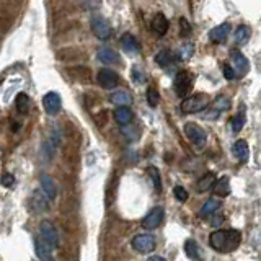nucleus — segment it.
Instances as JSON below:
<instances>
[{
  "label": "nucleus",
  "instance_id": "obj_1",
  "mask_svg": "<svg viewBox=\"0 0 261 261\" xmlns=\"http://www.w3.org/2000/svg\"><path fill=\"white\" fill-rule=\"evenodd\" d=\"M242 242V234L235 229L227 230H216L214 234H211L209 243L219 253H230L239 248Z\"/></svg>",
  "mask_w": 261,
  "mask_h": 261
},
{
  "label": "nucleus",
  "instance_id": "obj_2",
  "mask_svg": "<svg viewBox=\"0 0 261 261\" xmlns=\"http://www.w3.org/2000/svg\"><path fill=\"white\" fill-rule=\"evenodd\" d=\"M209 103H211V100L206 93H198V95H193V97H188V98L183 100L181 111L186 113V115L201 113Z\"/></svg>",
  "mask_w": 261,
  "mask_h": 261
},
{
  "label": "nucleus",
  "instance_id": "obj_3",
  "mask_svg": "<svg viewBox=\"0 0 261 261\" xmlns=\"http://www.w3.org/2000/svg\"><path fill=\"white\" fill-rule=\"evenodd\" d=\"M193 84H194V77L191 72H188V70H180V72L176 74L175 80H173V87H175V92L178 97H185L189 92H191L193 88Z\"/></svg>",
  "mask_w": 261,
  "mask_h": 261
},
{
  "label": "nucleus",
  "instance_id": "obj_4",
  "mask_svg": "<svg viewBox=\"0 0 261 261\" xmlns=\"http://www.w3.org/2000/svg\"><path fill=\"white\" fill-rule=\"evenodd\" d=\"M90 26H92V31L93 34L97 36L98 39L106 41L111 38L113 34V29L110 26V23L106 21L102 15H93L92 20H90Z\"/></svg>",
  "mask_w": 261,
  "mask_h": 261
},
{
  "label": "nucleus",
  "instance_id": "obj_5",
  "mask_svg": "<svg viewBox=\"0 0 261 261\" xmlns=\"http://www.w3.org/2000/svg\"><path fill=\"white\" fill-rule=\"evenodd\" d=\"M185 134L188 135V139L191 140L196 147H204L207 135L204 132V129L198 126L196 123H186L185 124Z\"/></svg>",
  "mask_w": 261,
  "mask_h": 261
},
{
  "label": "nucleus",
  "instance_id": "obj_6",
  "mask_svg": "<svg viewBox=\"0 0 261 261\" xmlns=\"http://www.w3.org/2000/svg\"><path fill=\"white\" fill-rule=\"evenodd\" d=\"M39 232H41V239H43L47 245H51L52 248H56L59 245V234L57 229L54 227V224L49 221H43L39 225Z\"/></svg>",
  "mask_w": 261,
  "mask_h": 261
},
{
  "label": "nucleus",
  "instance_id": "obj_7",
  "mask_svg": "<svg viewBox=\"0 0 261 261\" xmlns=\"http://www.w3.org/2000/svg\"><path fill=\"white\" fill-rule=\"evenodd\" d=\"M130 245L139 253H150L155 248V239L152 235H135Z\"/></svg>",
  "mask_w": 261,
  "mask_h": 261
},
{
  "label": "nucleus",
  "instance_id": "obj_8",
  "mask_svg": "<svg viewBox=\"0 0 261 261\" xmlns=\"http://www.w3.org/2000/svg\"><path fill=\"white\" fill-rule=\"evenodd\" d=\"M120 75L111 69H102L98 72V84L102 85L106 90H113L120 85Z\"/></svg>",
  "mask_w": 261,
  "mask_h": 261
},
{
  "label": "nucleus",
  "instance_id": "obj_9",
  "mask_svg": "<svg viewBox=\"0 0 261 261\" xmlns=\"http://www.w3.org/2000/svg\"><path fill=\"white\" fill-rule=\"evenodd\" d=\"M163 217H165V211L163 207H153V209L144 217V221H142V227L147 229V230H153L157 229L160 224L163 222Z\"/></svg>",
  "mask_w": 261,
  "mask_h": 261
},
{
  "label": "nucleus",
  "instance_id": "obj_10",
  "mask_svg": "<svg viewBox=\"0 0 261 261\" xmlns=\"http://www.w3.org/2000/svg\"><path fill=\"white\" fill-rule=\"evenodd\" d=\"M61 97L56 93V92H49V93H46L44 95V98H43V106H44V110L47 115H51V116H54L57 115L59 111H61Z\"/></svg>",
  "mask_w": 261,
  "mask_h": 261
},
{
  "label": "nucleus",
  "instance_id": "obj_11",
  "mask_svg": "<svg viewBox=\"0 0 261 261\" xmlns=\"http://www.w3.org/2000/svg\"><path fill=\"white\" fill-rule=\"evenodd\" d=\"M232 61H234V72H235V77H243L248 69H250V64H248L247 57L242 54L239 51H232Z\"/></svg>",
  "mask_w": 261,
  "mask_h": 261
},
{
  "label": "nucleus",
  "instance_id": "obj_12",
  "mask_svg": "<svg viewBox=\"0 0 261 261\" xmlns=\"http://www.w3.org/2000/svg\"><path fill=\"white\" fill-rule=\"evenodd\" d=\"M230 100L227 98V97H217L216 100H214V103H212V110L207 113L206 115V118H212V120H214V118H217V115H221L222 111H227V110H230Z\"/></svg>",
  "mask_w": 261,
  "mask_h": 261
},
{
  "label": "nucleus",
  "instance_id": "obj_13",
  "mask_svg": "<svg viewBox=\"0 0 261 261\" xmlns=\"http://www.w3.org/2000/svg\"><path fill=\"white\" fill-rule=\"evenodd\" d=\"M230 33V23H222V25H219L216 28H212L209 31V39L212 43H225V39H227Z\"/></svg>",
  "mask_w": 261,
  "mask_h": 261
},
{
  "label": "nucleus",
  "instance_id": "obj_14",
  "mask_svg": "<svg viewBox=\"0 0 261 261\" xmlns=\"http://www.w3.org/2000/svg\"><path fill=\"white\" fill-rule=\"evenodd\" d=\"M34 250H36V255L41 261H56L54 257H52V247L47 245L43 239H36Z\"/></svg>",
  "mask_w": 261,
  "mask_h": 261
},
{
  "label": "nucleus",
  "instance_id": "obj_15",
  "mask_svg": "<svg viewBox=\"0 0 261 261\" xmlns=\"http://www.w3.org/2000/svg\"><path fill=\"white\" fill-rule=\"evenodd\" d=\"M39 181H41V188H43L46 198L47 199H54L56 194H57V188H56L54 180H52L49 175L43 173V175L39 176Z\"/></svg>",
  "mask_w": 261,
  "mask_h": 261
},
{
  "label": "nucleus",
  "instance_id": "obj_16",
  "mask_svg": "<svg viewBox=\"0 0 261 261\" xmlns=\"http://www.w3.org/2000/svg\"><path fill=\"white\" fill-rule=\"evenodd\" d=\"M234 157L239 160V162L245 163L248 158H250V149H248V144L243 139H239L232 147Z\"/></svg>",
  "mask_w": 261,
  "mask_h": 261
},
{
  "label": "nucleus",
  "instance_id": "obj_17",
  "mask_svg": "<svg viewBox=\"0 0 261 261\" xmlns=\"http://www.w3.org/2000/svg\"><path fill=\"white\" fill-rule=\"evenodd\" d=\"M121 46H123V49L128 52V54H137V52L140 51L139 41L135 39L130 33H124L121 36Z\"/></svg>",
  "mask_w": 261,
  "mask_h": 261
},
{
  "label": "nucleus",
  "instance_id": "obj_18",
  "mask_svg": "<svg viewBox=\"0 0 261 261\" xmlns=\"http://www.w3.org/2000/svg\"><path fill=\"white\" fill-rule=\"evenodd\" d=\"M219 209H221V201H219V199H214V198H211V199H207V201H206L203 207H201V211H199V217H201V219H211V217L214 216Z\"/></svg>",
  "mask_w": 261,
  "mask_h": 261
},
{
  "label": "nucleus",
  "instance_id": "obj_19",
  "mask_svg": "<svg viewBox=\"0 0 261 261\" xmlns=\"http://www.w3.org/2000/svg\"><path fill=\"white\" fill-rule=\"evenodd\" d=\"M134 120V113L130 111L128 106H120V108L115 110V121L121 126H128Z\"/></svg>",
  "mask_w": 261,
  "mask_h": 261
},
{
  "label": "nucleus",
  "instance_id": "obj_20",
  "mask_svg": "<svg viewBox=\"0 0 261 261\" xmlns=\"http://www.w3.org/2000/svg\"><path fill=\"white\" fill-rule=\"evenodd\" d=\"M152 29L160 36H163L168 31V20L163 13H157L152 20Z\"/></svg>",
  "mask_w": 261,
  "mask_h": 261
},
{
  "label": "nucleus",
  "instance_id": "obj_21",
  "mask_svg": "<svg viewBox=\"0 0 261 261\" xmlns=\"http://www.w3.org/2000/svg\"><path fill=\"white\" fill-rule=\"evenodd\" d=\"M110 102L113 105H118V108L120 106H128L132 103V95H130L129 92H115L110 95Z\"/></svg>",
  "mask_w": 261,
  "mask_h": 261
},
{
  "label": "nucleus",
  "instance_id": "obj_22",
  "mask_svg": "<svg viewBox=\"0 0 261 261\" xmlns=\"http://www.w3.org/2000/svg\"><path fill=\"white\" fill-rule=\"evenodd\" d=\"M250 36H252V29L248 28L247 25H242L237 28L235 31V44L237 46H245L248 41H250Z\"/></svg>",
  "mask_w": 261,
  "mask_h": 261
},
{
  "label": "nucleus",
  "instance_id": "obj_23",
  "mask_svg": "<svg viewBox=\"0 0 261 261\" xmlns=\"http://www.w3.org/2000/svg\"><path fill=\"white\" fill-rule=\"evenodd\" d=\"M216 185V175L214 173H206L201 180L198 181V185H196V189H198L199 193H206L209 191V189Z\"/></svg>",
  "mask_w": 261,
  "mask_h": 261
},
{
  "label": "nucleus",
  "instance_id": "obj_24",
  "mask_svg": "<svg viewBox=\"0 0 261 261\" xmlns=\"http://www.w3.org/2000/svg\"><path fill=\"white\" fill-rule=\"evenodd\" d=\"M185 253L188 255V258H191L194 261L201 260V248H199L198 243H196L194 240H191V239L185 242Z\"/></svg>",
  "mask_w": 261,
  "mask_h": 261
},
{
  "label": "nucleus",
  "instance_id": "obj_25",
  "mask_svg": "<svg viewBox=\"0 0 261 261\" xmlns=\"http://www.w3.org/2000/svg\"><path fill=\"white\" fill-rule=\"evenodd\" d=\"M97 57H98L103 64H113L115 61H118L116 52L113 51V49H110V47H100L98 52H97Z\"/></svg>",
  "mask_w": 261,
  "mask_h": 261
},
{
  "label": "nucleus",
  "instance_id": "obj_26",
  "mask_svg": "<svg viewBox=\"0 0 261 261\" xmlns=\"http://www.w3.org/2000/svg\"><path fill=\"white\" fill-rule=\"evenodd\" d=\"M214 193L217 196H221V198H225V196L230 194V183H229V178L224 176L221 178L219 181H216L214 185Z\"/></svg>",
  "mask_w": 261,
  "mask_h": 261
},
{
  "label": "nucleus",
  "instance_id": "obj_27",
  "mask_svg": "<svg viewBox=\"0 0 261 261\" xmlns=\"http://www.w3.org/2000/svg\"><path fill=\"white\" fill-rule=\"evenodd\" d=\"M173 54H171L170 51H167V49H163V51H160L158 54L155 56V62L160 65V67H163V69H167V67H170L171 64H173Z\"/></svg>",
  "mask_w": 261,
  "mask_h": 261
},
{
  "label": "nucleus",
  "instance_id": "obj_28",
  "mask_svg": "<svg viewBox=\"0 0 261 261\" xmlns=\"http://www.w3.org/2000/svg\"><path fill=\"white\" fill-rule=\"evenodd\" d=\"M29 108H31L29 97L26 93H18V97H16V110H18V113L20 115H26V113H29Z\"/></svg>",
  "mask_w": 261,
  "mask_h": 261
},
{
  "label": "nucleus",
  "instance_id": "obj_29",
  "mask_svg": "<svg viewBox=\"0 0 261 261\" xmlns=\"http://www.w3.org/2000/svg\"><path fill=\"white\" fill-rule=\"evenodd\" d=\"M47 198H43L39 193H33V196H31V203H33V206H34V211L36 212H43V211H46L47 209V201H46Z\"/></svg>",
  "mask_w": 261,
  "mask_h": 261
},
{
  "label": "nucleus",
  "instance_id": "obj_30",
  "mask_svg": "<svg viewBox=\"0 0 261 261\" xmlns=\"http://www.w3.org/2000/svg\"><path fill=\"white\" fill-rule=\"evenodd\" d=\"M147 173H149L150 180H152L153 186H155L157 191H162V181H160V173H158V170H157L155 167H149V168H147Z\"/></svg>",
  "mask_w": 261,
  "mask_h": 261
},
{
  "label": "nucleus",
  "instance_id": "obj_31",
  "mask_svg": "<svg viewBox=\"0 0 261 261\" xmlns=\"http://www.w3.org/2000/svg\"><path fill=\"white\" fill-rule=\"evenodd\" d=\"M147 103H149L152 108H155V106L160 103V95L153 87H150L149 90H147Z\"/></svg>",
  "mask_w": 261,
  "mask_h": 261
},
{
  "label": "nucleus",
  "instance_id": "obj_32",
  "mask_svg": "<svg viewBox=\"0 0 261 261\" xmlns=\"http://www.w3.org/2000/svg\"><path fill=\"white\" fill-rule=\"evenodd\" d=\"M243 126H245V115H243V113H240V115L234 116V120H232V130H234V132H240V130L243 129Z\"/></svg>",
  "mask_w": 261,
  "mask_h": 261
},
{
  "label": "nucleus",
  "instance_id": "obj_33",
  "mask_svg": "<svg viewBox=\"0 0 261 261\" xmlns=\"http://www.w3.org/2000/svg\"><path fill=\"white\" fill-rule=\"evenodd\" d=\"M193 52H194V46L193 44H185L180 49V54H178V57H180L181 61H188V59L193 56Z\"/></svg>",
  "mask_w": 261,
  "mask_h": 261
},
{
  "label": "nucleus",
  "instance_id": "obj_34",
  "mask_svg": "<svg viewBox=\"0 0 261 261\" xmlns=\"http://www.w3.org/2000/svg\"><path fill=\"white\" fill-rule=\"evenodd\" d=\"M173 194H175V198L180 201V203H185V201H188V191L183 186H175Z\"/></svg>",
  "mask_w": 261,
  "mask_h": 261
},
{
  "label": "nucleus",
  "instance_id": "obj_35",
  "mask_svg": "<svg viewBox=\"0 0 261 261\" xmlns=\"http://www.w3.org/2000/svg\"><path fill=\"white\" fill-rule=\"evenodd\" d=\"M0 181H2V186H5V188H11V186L15 185V176H13V175H10V173H5Z\"/></svg>",
  "mask_w": 261,
  "mask_h": 261
},
{
  "label": "nucleus",
  "instance_id": "obj_36",
  "mask_svg": "<svg viewBox=\"0 0 261 261\" xmlns=\"http://www.w3.org/2000/svg\"><path fill=\"white\" fill-rule=\"evenodd\" d=\"M222 72H224V77L227 80H234L235 79V72H234V69L230 67L229 64H224L222 65Z\"/></svg>",
  "mask_w": 261,
  "mask_h": 261
},
{
  "label": "nucleus",
  "instance_id": "obj_37",
  "mask_svg": "<svg viewBox=\"0 0 261 261\" xmlns=\"http://www.w3.org/2000/svg\"><path fill=\"white\" fill-rule=\"evenodd\" d=\"M132 77H134V80L137 82V84H144V82H145V74L144 72L139 74V67L132 69Z\"/></svg>",
  "mask_w": 261,
  "mask_h": 261
},
{
  "label": "nucleus",
  "instance_id": "obj_38",
  "mask_svg": "<svg viewBox=\"0 0 261 261\" xmlns=\"http://www.w3.org/2000/svg\"><path fill=\"white\" fill-rule=\"evenodd\" d=\"M180 28H181V34H183V36H188V34L191 33V26H189V23L185 18L180 20Z\"/></svg>",
  "mask_w": 261,
  "mask_h": 261
},
{
  "label": "nucleus",
  "instance_id": "obj_39",
  "mask_svg": "<svg viewBox=\"0 0 261 261\" xmlns=\"http://www.w3.org/2000/svg\"><path fill=\"white\" fill-rule=\"evenodd\" d=\"M222 221H224V217H222V216H216V217H211V221H209V222H211L212 225H219Z\"/></svg>",
  "mask_w": 261,
  "mask_h": 261
},
{
  "label": "nucleus",
  "instance_id": "obj_40",
  "mask_svg": "<svg viewBox=\"0 0 261 261\" xmlns=\"http://www.w3.org/2000/svg\"><path fill=\"white\" fill-rule=\"evenodd\" d=\"M147 261H167L165 258H162V257H150Z\"/></svg>",
  "mask_w": 261,
  "mask_h": 261
}]
</instances>
